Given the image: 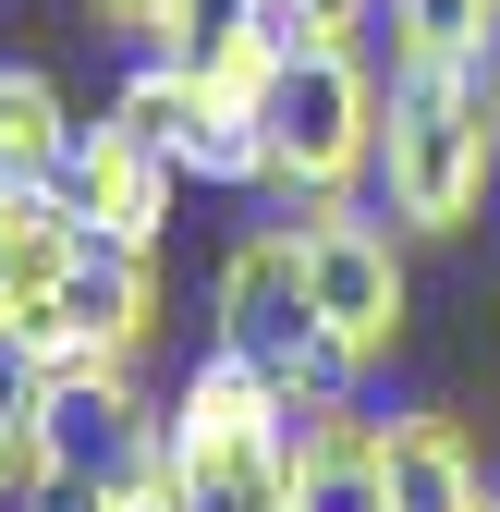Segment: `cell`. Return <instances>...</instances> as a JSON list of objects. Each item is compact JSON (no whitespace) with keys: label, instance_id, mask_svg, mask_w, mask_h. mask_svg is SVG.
I'll return each mask as SVG.
<instances>
[{"label":"cell","instance_id":"1","mask_svg":"<svg viewBox=\"0 0 500 512\" xmlns=\"http://www.w3.org/2000/svg\"><path fill=\"white\" fill-rule=\"evenodd\" d=\"M293 427L305 415L281 403V378L208 342L159 427V500L171 512H293Z\"/></svg>","mask_w":500,"mask_h":512},{"label":"cell","instance_id":"2","mask_svg":"<svg viewBox=\"0 0 500 512\" xmlns=\"http://www.w3.org/2000/svg\"><path fill=\"white\" fill-rule=\"evenodd\" d=\"M379 122H391V86L379 61H366L354 37L342 49H281V74L257 98V196L281 208H342L379 183Z\"/></svg>","mask_w":500,"mask_h":512},{"label":"cell","instance_id":"3","mask_svg":"<svg viewBox=\"0 0 500 512\" xmlns=\"http://www.w3.org/2000/svg\"><path fill=\"white\" fill-rule=\"evenodd\" d=\"M500 183V49L452 74H403L379 122V208L403 232H464Z\"/></svg>","mask_w":500,"mask_h":512},{"label":"cell","instance_id":"4","mask_svg":"<svg viewBox=\"0 0 500 512\" xmlns=\"http://www.w3.org/2000/svg\"><path fill=\"white\" fill-rule=\"evenodd\" d=\"M208 317H220V354H244V366H269V378H281V403H293V415L354 403V366H342V342H330L318 293H305V244H293V220H257V232H232V244H220Z\"/></svg>","mask_w":500,"mask_h":512},{"label":"cell","instance_id":"5","mask_svg":"<svg viewBox=\"0 0 500 512\" xmlns=\"http://www.w3.org/2000/svg\"><path fill=\"white\" fill-rule=\"evenodd\" d=\"M293 244H305V293H318L342 366H354V378H366V366H391L403 330H415L403 220H391V208H366V196H342V208H293Z\"/></svg>","mask_w":500,"mask_h":512},{"label":"cell","instance_id":"6","mask_svg":"<svg viewBox=\"0 0 500 512\" xmlns=\"http://www.w3.org/2000/svg\"><path fill=\"white\" fill-rule=\"evenodd\" d=\"M110 122H135V135L183 171V183H257V98L244 86H208L196 61L171 49H135V74L110 86Z\"/></svg>","mask_w":500,"mask_h":512},{"label":"cell","instance_id":"7","mask_svg":"<svg viewBox=\"0 0 500 512\" xmlns=\"http://www.w3.org/2000/svg\"><path fill=\"white\" fill-rule=\"evenodd\" d=\"M25 342L49 366H147V342H159V256L147 244H86L74 281L25 317Z\"/></svg>","mask_w":500,"mask_h":512},{"label":"cell","instance_id":"8","mask_svg":"<svg viewBox=\"0 0 500 512\" xmlns=\"http://www.w3.org/2000/svg\"><path fill=\"white\" fill-rule=\"evenodd\" d=\"M171 196H183V171L135 135V122H86V147H74V171H61V208H74L98 244H147L159 256V232H171Z\"/></svg>","mask_w":500,"mask_h":512},{"label":"cell","instance_id":"9","mask_svg":"<svg viewBox=\"0 0 500 512\" xmlns=\"http://www.w3.org/2000/svg\"><path fill=\"white\" fill-rule=\"evenodd\" d=\"M293 512H391V415L318 403L293 427Z\"/></svg>","mask_w":500,"mask_h":512},{"label":"cell","instance_id":"10","mask_svg":"<svg viewBox=\"0 0 500 512\" xmlns=\"http://www.w3.org/2000/svg\"><path fill=\"white\" fill-rule=\"evenodd\" d=\"M98 232L61 208V196H37V183H0V330H25V317L74 281V256H86Z\"/></svg>","mask_w":500,"mask_h":512},{"label":"cell","instance_id":"11","mask_svg":"<svg viewBox=\"0 0 500 512\" xmlns=\"http://www.w3.org/2000/svg\"><path fill=\"white\" fill-rule=\"evenodd\" d=\"M391 512H500L464 415H391Z\"/></svg>","mask_w":500,"mask_h":512},{"label":"cell","instance_id":"12","mask_svg":"<svg viewBox=\"0 0 500 512\" xmlns=\"http://www.w3.org/2000/svg\"><path fill=\"white\" fill-rule=\"evenodd\" d=\"M74 147H86L74 98H61L37 61H0V183H37V196H61Z\"/></svg>","mask_w":500,"mask_h":512},{"label":"cell","instance_id":"13","mask_svg":"<svg viewBox=\"0 0 500 512\" xmlns=\"http://www.w3.org/2000/svg\"><path fill=\"white\" fill-rule=\"evenodd\" d=\"M37 415H49V354L25 330H0V512H25L37 488Z\"/></svg>","mask_w":500,"mask_h":512},{"label":"cell","instance_id":"14","mask_svg":"<svg viewBox=\"0 0 500 512\" xmlns=\"http://www.w3.org/2000/svg\"><path fill=\"white\" fill-rule=\"evenodd\" d=\"M86 13H98L110 37H135V49H159V37H171V13H183V0H86Z\"/></svg>","mask_w":500,"mask_h":512},{"label":"cell","instance_id":"15","mask_svg":"<svg viewBox=\"0 0 500 512\" xmlns=\"http://www.w3.org/2000/svg\"><path fill=\"white\" fill-rule=\"evenodd\" d=\"M305 13H318V25H330V37H354V25H366V13H379V0H305Z\"/></svg>","mask_w":500,"mask_h":512},{"label":"cell","instance_id":"16","mask_svg":"<svg viewBox=\"0 0 500 512\" xmlns=\"http://www.w3.org/2000/svg\"><path fill=\"white\" fill-rule=\"evenodd\" d=\"M122 512H171V500H159V488H147V500H122Z\"/></svg>","mask_w":500,"mask_h":512}]
</instances>
